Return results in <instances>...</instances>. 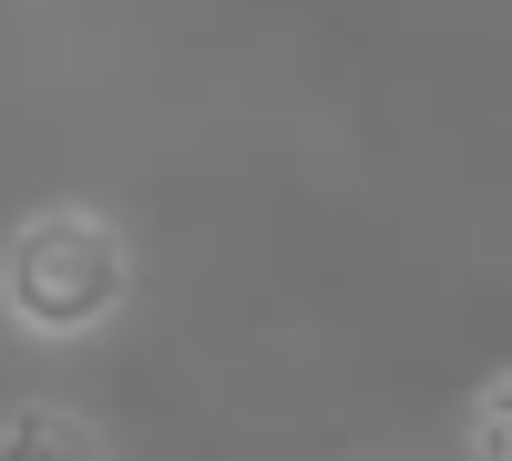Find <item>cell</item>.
<instances>
[{
  "label": "cell",
  "mask_w": 512,
  "mask_h": 461,
  "mask_svg": "<svg viewBox=\"0 0 512 461\" xmlns=\"http://www.w3.org/2000/svg\"><path fill=\"white\" fill-rule=\"evenodd\" d=\"M0 461H103V441L62 421V410H21L11 431H0Z\"/></svg>",
  "instance_id": "7a4b0ae2"
},
{
  "label": "cell",
  "mask_w": 512,
  "mask_h": 461,
  "mask_svg": "<svg viewBox=\"0 0 512 461\" xmlns=\"http://www.w3.org/2000/svg\"><path fill=\"white\" fill-rule=\"evenodd\" d=\"M482 461H512V380L482 400Z\"/></svg>",
  "instance_id": "3957f363"
},
{
  "label": "cell",
  "mask_w": 512,
  "mask_h": 461,
  "mask_svg": "<svg viewBox=\"0 0 512 461\" xmlns=\"http://www.w3.org/2000/svg\"><path fill=\"white\" fill-rule=\"evenodd\" d=\"M0 287H11V318L21 328H93V318H113V298H123V236L103 226V216H31L21 236H11V257H0Z\"/></svg>",
  "instance_id": "6da1fadb"
}]
</instances>
